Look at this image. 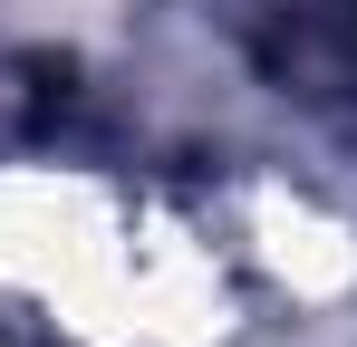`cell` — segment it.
<instances>
[{
  "label": "cell",
  "mask_w": 357,
  "mask_h": 347,
  "mask_svg": "<svg viewBox=\"0 0 357 347\" xmlns=\"http://www.w3.org/2000/svg\"><path fill=\"white\" fill-rule=\"evenodd\" d=\"M213 20L261 68V87L357 145V0H213Z\"/></svg>",
  "instance_id": "cell-1"
}]
</instances>
